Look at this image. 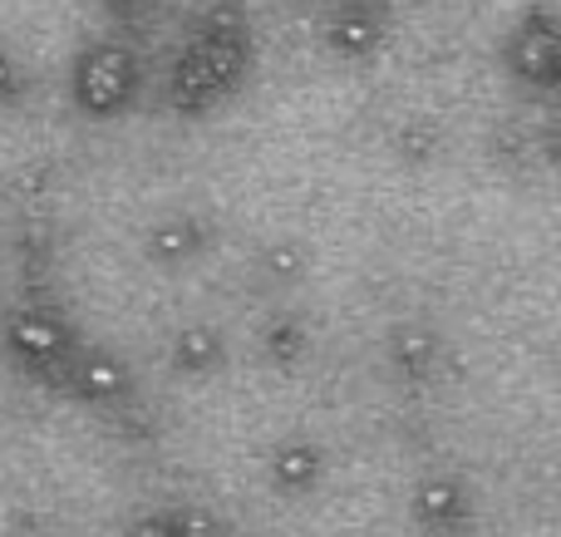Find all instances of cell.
Instances as JSON below:
<instances>
[{
  "mask_svg": "<svg viewBox=\"0 0 561 537\" xmlns=\"http://www.w3.org/2000/svg\"><path fill=\"white\" fill-rule=\"evenodd\" d=\"M213 247V222L193 207H173V213H158L144 232V256L158 266H183L193 256H203Z\"/></svg>",
  "mask_w": 561,
  "mask_h": 537,
  "instance_id": "obj_7",
  "label": "cell"
},
{
  "mask_svg": "<svg viewBox=\"0 0 561 537\" xmlns=\"http://www.w3.org/2000/svg\"><path fill=\"white\" fill-rule=\"evenodd\" d=\"M65 395H75L79 404H94V410H118L134 395V375L128 361L108 345H79L75 365L65 375Z\"/></svg>",
  "mask_w": 561,
  "mask_h": 537,
  "instance_id": "obj_5",
  "label": "cell"
},
{
  "mask_svg": "<svg viewBox=\"0 0 561 537\" xmlns=\"http://www.w3.org/2000/svg\"><path fill=\"white\" fill-rule=\"evenodd\" d=\"M124 537H168L163 509H153V513H144V518H134V523H128V533H124Z\"/></svg>",
  "mask_w": 561,
  "mask_h": 537,
  "instance_id": "obj_18",
  "label": "cell"
},
{
  "mask_svg": "<svg viewBox=\"0 0 561 537\" xmlns=\"http://www.w3.org/2000/svg\"><path fill=\"white\" fill-rule=\"evenodd\" d=\"M252 59H256V39L242 10L237 5L203 10L163 75V104L178 118L213 114L242 89V79L252 75Z\"/></svg>",
  "mask_w": 561,
  "mask_h": 537,
  "instance_id": "obj_1",
  "label": "cell"
},
{
  "mask_svg": "<svg viewBox=\"0 0 561 537\" xmlns=\"http://www.w3.org/2000/svg\"><path fill=\"white\" fill-rule=\"evenodd\" d=\"M325 473V454L310 439H280L272 449V483L276 493H310Z\"/></svg>",
  "mask_w": 561,
  "mask_h": 537,
  "instance_id": "obj_11",
  "label": "cell"
},
{
  "mask_svg": "<svg viewBox=\"0 0 561 537\" xmlns=\"http://www.w3.org/2000/svg\"><path fill=\"white\" fill-rule=\"evenodd\" d=\"M385 35H389V20H385V10H379V0H340L325 15V25H320L325 49L335 59H345V65L375 59L379 49H385Z\"/></svg>",
  "mask_w": 561,
  "mask_h": 537,
  "instance_id": "obj_6",
  "label": "cell"
},
{
  "mask_svg": "<svg viewBox=\"0 0 561 537\" xmlns=\"http://www.w3.org/2000/svg\"><path fill=\"white\" fill-rule=\"evenodd\" d=\"M153 5L158 0H99V10L114 20H144V15H153Z\"/></svg>",
  "mask_w": 561,
  "mask_h": 537,
  "instance_id": "obj_17",
  "label": "cell"
},
{
  "mask_svg": "<svg viewBox=\"0 0 561 537\" xmlns=\"http://www.w3.org/2000/svg\"><path fill=\"white\" fill-rule=\"evenodd\" d=\"M30 65L20 59V49H10V45H0V108H15V104H25V94H30Z\"/></svg>",
  "mask_w": 561,
  "mask_h": 537,
  "instance_id": "obj_15",
  "label": "cell"
},
{
  "mask_svg": "<svg viewBox=\"0 0 561 537\" xmlns=\"http://www.w3.org/2000/svg\"><path fill=\"white\" fill-rule=\"evenodd\" d=\"M168 361L178 375H217L227 365V335L213 321H183L168 341Z\"/></svg>",
  "mask_w": 561,
  "mask_h": 537,
  "instance_id": "obj_10",
  "label": "cell"
},
{
  "mask_svg": "<svg viewBox=\"0 0 561 537\" xmlns=\"http://www.w3.org/2000/svg\"><path fill=\"white\" fill-rule=\"evenodd\" d=\"M266 361L280 365V370H296L300 361H306L310 351V331L296 321V316H276L272 325H266Z\"/></svg>",
  "mask_w": 561,
  "mask_h": 537,
  "instance_id": "obj_12",
  "label": "cell"
},
{
  "mask_svg": "<svg viewBox=\"0 0 561 537\" xmlns=\"http://www.w3.org/2000/svg\"><path fill=\"white\" fill-rule=\"evenodd\" d=\"M163 523L168 537H232V523L203 503H173V509H163Z\"/></svg>",
  "mask_w": 561,
  "mask_h": 537,
  "instance_id": "obj_13",
  "label": "cell"
},
{
  "mask_svg": "<svg viewBox=\"0 0 561 537\" xmlns=\"http://www.w3.org/2000/svg\"><path fill=\"white\" fill-rule=\"evenodd\" d=\"M79 331L55 301L45 296H25L0 316V351L15 365L25 380L49 385V390H65V375L79 355Z\"/></svg>",
  "mask_w": 561,
  "mask_h": 537,
  "instance_id": "obj_2",
  "label": "cell"
},
{
  "mask_svg": "<svg viewBox=\"0 0 561 537\" xmlns=\"http://www.w3.org/2000/svg\"><path fill=\"white\" fill-rule=\"evenodd\" d=\"M389 365L399 370V380L409 385H424L438 375V365H444V341H438L434 325L424 321H399L394 331H389Z\"/></svg>",
  "mask_w": 561,
  "mask_h": 537,
  "instance_id": "obj_9",
  "label": "cell"
},
{
  "mask_svg": "<svg viewBox=\"0 0 561 537\" xmlns=\"http://www.w3.org/2000/svg\"><path fill=\"white\" fill-rule=\"evenodd\" d=\"M30 537H55V533H45V528H39V533H30Z\"/></svg>",
  "mask_w": 561,
  "mask_h": 537,
  "instance_id": "obj_19",
  "label": "cell"
},
{
  "mask_svg": "<svg viewBox=\"0 0 561 537\" xmlns=\"http://www.w3.org/2000/svg\"><path fill=\"white\" fill-rule=\"evenodd\" d=\"M262 272L272 276V282H296V276L306 272V247H300V242H272V247H262Z\"/></svg>",
  "mask_w": 561,
  "mask_h": 537,
  "instance_id": "obj_16",
  "label": "cell"
},
{
  "mask_svg": "<svg viewBox=\"0 0 561 537\" xmlns=\"http://www.w3.org/2000/svg\"><path fill=\"white\" fill-rule=\"evenodd\" d=\"M144 94V59L124 35H99L84 39L69 59V104L84 118H108L128 114Z\"/></svg>",
  "mask_w": 561,
  "mask_h": 537,
  "instance_id": "obj_3",
  "label": "cell"
},
{
  "mask_svg": "<svg viewBox=\"0 0 561 537\" xmlns=\"http://www.w3.org/2000/svg\"><path fill=\"white\" fill-rule=\"evenodd\" d=\"M497 59H503L507 79L527 89H557L561 79V20L547 0L537 5H523L507 25L503 45H497Z\"/></svg>",
  "mask_w": 561,
  "mask_h": 537,
  "instance_id": "obj_4",
  "label": "cell"
},
{
  "mask_svg": "<svg viewBox=\"0 0 561 537\" xmlns=\"http://www.w3.org/2000/svg\"><path fill=\"white\" fill-rule=\"evenodd\" d=\"M409 509L428 533H463L473 518V493L458 473H424L409 493Z\"/></svg>",
  "mask_w": 561,
  "mask_h": 537,
  "instance_id": "obj_8",
  "label": "cell"
},
{
  "mask_svg": "<svg viewBox=\"0 0 561 537\" xmlns=\"http://www.w3.org/2000/svg\"><path fill=\"white\" fill-rule=\"evenodd\" d=\"M394 148L404 163H428L438 153V128L424 118H399L394 124Z\"/></svg>",
  "mask_w": 561,
  "mask_h": 537,
  "instance_id": "obj_14",
  "label": "cell"
}]
</instances>
